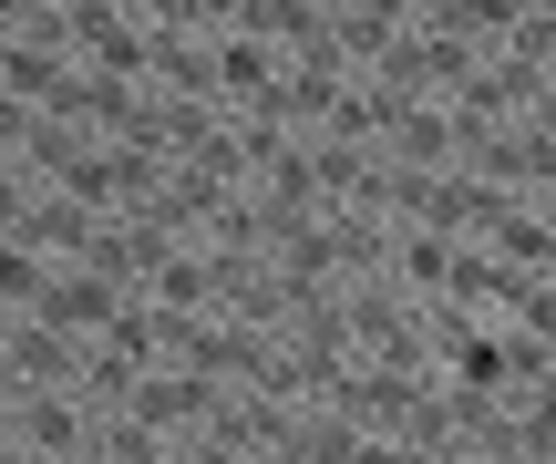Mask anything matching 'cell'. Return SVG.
<instances>
[{"instance_id":"1","label":"cell","mask_w":556,"mask_h":464,"mask_svg":"<svg viewBox=\"0 0 556 464\" xmlns=\"http://www.w3.org/2000/svg\"><path fill=\"white\" fill-rule=\"evenodd\" d=\"M103 424H114V413L83 403V383H62V392H21V403H11V444L31 454V464H93Z\"/></svg>"},{"instance_id":"2","label":"cell","mask_w":556,"mask_h":464,"mask_svg":"<svg viewBox=\"0 0 556 464\" xmlns=\"http://www.w3.org/2000/svg\"><path fill=\"white\" fill-rule=\"evenodd\" d=\"M135 310V289L114 279V268H93V259H73V268H52V300H41V330H62L73 351H93L103 330Z\"/></svg>"},{"instance_id":"3","label":"cell","mask_w":556,"mask_h":464,"mask_svg":"<svg viewBox=\"0 0 556 464\" xmlns=\"http://www.w3.org/2000/svg\"><path fill=\"white\" fill-rule=\"evenodd\" d=\"M41 300H52V259L31 238H0V321H41Z\"/></svg>"},{"instance_id":"4","label":"cell","mask_w":556,"mask_h":464,"mask_svg":"<svg viewBox=\"0 0 556 464\" xmlns=\"http://www.w3.org/2000/svg\"><path fill=\"white\" fill-rule=\"evenodd\" d=\"M31 217H41V176L21 155H0V238H31Z\"/></svg>"},{"instance_id":"5","label":"cell","mask_w":556,"mask_h":464,"mask_svg":"<svg viewBox=\"0 0 556 464\" xmlns=\"http://www.w3.org/2000/svg\"><path fill=\"white\" fill-rule=\"evenodd\" d=\"M11 403H21V392H11V383H0V434H11Z\"/></svg>"},{"instance_id":"6","label":"cell","mask_w":556,"mask_h":464,"mask_svg":"<svg viewBox=\"0 0 556 464\" xmlns=\"http://www.w3.org/2000/svg\"><path fill=\"white\" fill-rule=\"evenodd\" d=\"M0 464H31V454H21V444H11V434H0Z\"/></svg>"},{"instance_id":"7","label":"cell","mask_w":556,"mask_h":464,"mask_svg":"<svg viewBox=\"0 0 556 464\" xmlns=\"http://www.w3.org/2000/svg\"><path fill=\"white\" fill-rule=\"evenodd\" d=\"M0 330H11V321H0Z\"/></svg>"}]
</instances>
